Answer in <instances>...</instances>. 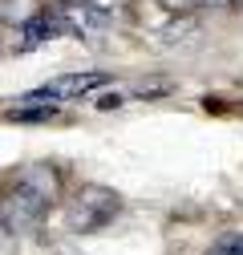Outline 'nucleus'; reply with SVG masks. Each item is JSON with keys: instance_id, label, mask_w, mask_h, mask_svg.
<instances>
[{"instance_id": "obj_9", "label": "nucleus", "mask_w": 243, "mask_h": 255, "mask_svg": "<svg viewBox=\"0 0 243 255\" xmlns=\"http://www.w3.org/2000/svg\"><path fill=\"white\" fill-rule=\"evenodd\" d=\"M0 53H4V37H0Z\"/></svg>"}, {"instance_id": "obj_7", "label": "nucleus", "mask_w": 243, "mask_h": 255, "mask_svg": "<svg viewBox=\"0 0 243 255\" xmlns=\"http://www.w3.org/2000/svg\"><path fill=\"white\" fill-rule=\"evenodd\" d=\"M158 4H162V8H170V12H191L199 0H158Z\"/></svg>"}, {"instance_id": "obj_4", "label": "nucleus", "mask_w": 243, "mask_h": 255, "mask_svg": "<svg viewBox=\"0 0 243 255\" xmlns=\"http://www.w3.org/2000/svg\"><path fill=\"white\" fill-rule=\"evenodd\" d=\"M61 33H65V20H61V12H41V16H33V20L24 24L20 49H33V45L53 41V37H61Z\"/></svg>"}, {"instance_id": "obj_5", "label": "nucleus", "mask_w": 243, "mask_h": 255, "mask_svg": "<svg viewBox=\"0 0 243 255\" xmlns=\"http://www.w3.org/2000/svg\"><path fill=\"white\" fill-rule=\"evenodd\" d=\"M207 255H243V231H227L207 247Z\"/></svg>"}, {"instance_id": "obj_1", "label": "nucleus", "mask_w": 243, "mask_h": 255, "mask_svg": "<svg viewBox=\"0 0 243 255\" xmlns=\"http://www.w3.org/2000/svg\"><path fill=\"white\" fill-rule=\"evenodd\" d=\"M57 186H61V178L49 162L24 166L16 174V182L4 190V199H0V223L8 231H33L41 215L49 211V203L57 199Z\"/></svg>"}, {"instance_id": "obj_8", "label": "nucleus", "mask_w": 243, "mask_h": 255, "mask_svg": "<svg viewBox=\"0 0 243 255\" xmlns=\"http://www.w3.org/2000/svg\"><path fill=\"white\" fill-rule=\"evenodd\" d=\"M199 4H215V8H223V4H231V0H199Z\"/></svg>"}, {"instance_id": "obj_2", "label": "nucleus", "mask_w": 243, "mask_h": 255, "mask_svg": "<svg viewBox=\"0 0 243 255\" xmlns=\"http://www.w3.org/2000/svg\"><path fill=\"white\" fill-rule=\"evenodd\" d=\"M118 207H122V199L114 195V190L85 186V190H77L73 203H69V227L73 231H98V227H106V223L118 215Z\"/></svg>"}, {"instance_id": "obj_6", "label": "nucleus", "mask_w": 243, "mask_h": 255, "mask_svg": "<svg viewBox=\"0 0 243 255\" xmlns=\"http://www.w3.org/2000/svg\"><path fill=\"white\" fill-rule=\"evenodd\" d=\"M8 118H16V122H49L53 118V106H16Z\"/></svg>"}, {"instance_id": "obj_3", "label": "nucleus", "mask_w": 243, "mask_h": 255, "mask_svg": "<svg viewBox=\"0 0 243 255\" xmlns=\"http://www.w3.org/2000/svg\"><path fill=\"white\" fill-rule=\"evenodd\" d=\"M98 85H106V73H65V77H53L41 89H28L24 93V106H57V102H77L85 93H94Z\"/></svg>"}]
</instances>
